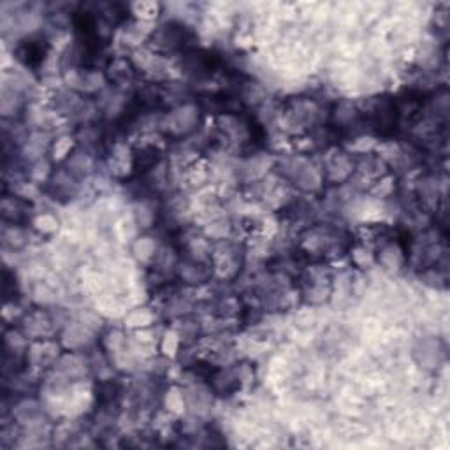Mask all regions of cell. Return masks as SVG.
I'll use <instances>...</instances> for the list:
<instances>
[{"label":"cell","mask_w":450,"mask_h":450,"mask_svg":"<svg viewBox=\"0 0 450 450\" xmlns=\"http://www.w3.org/2000/svg\"><path fill=\"white\" fill-rule=\"evenodd\" d=\"M44 55H46V46L41 39H28L18 48V59L25 66L35 67L41 62V59H44Z\"/></svg>","instance_id":"obj_1"}]
</instances>
